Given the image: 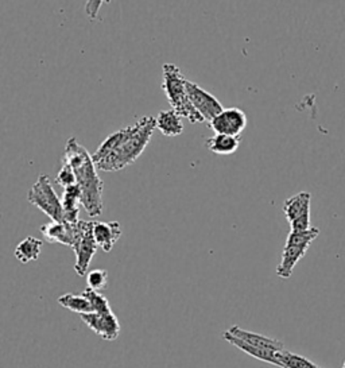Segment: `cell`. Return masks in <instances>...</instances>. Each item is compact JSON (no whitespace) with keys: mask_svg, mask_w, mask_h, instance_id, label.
Returning a JSON list of instances; mask_svg holds the SVG:
<instances>
[{"mask_svg":"<svg viewBox=\"0 0 345 368\" xmlns=\"http://www.w3.org/2000/svg\"><path fill=\"white\" fill-rule=\"evenodd\" d=\"M83 294L90 300V302L92 303L94 306V310L96 313H108V312H112L111 306H109V302L107 300V297H104L103 294H100L98 292H94L92 289L87 288Z\"/></svg>","mask_w":345,"mask_h":368,"instance_id":"44dd1931","label":"cell"},{"mask_svg":"<svg viewBox=\"0 0 345 368\" xmlns=\"http://www.w3.org/2000/svg\"><path fill=\"white\" fill-rule=\"evenodd\" d=\"M28 200L42 210L52 221L63 223V202L46 174H41L38 177L28 193Z\"/></svg>","mask_w":345,"mask_h":368,"instance_id":"5b68a950","label":"cell"},{"mask_svg":"<svg viewBox=\"0 0 345 368\" xmlns=\"http://www.w3.org/2000/svg\"><path fill=\"white\" fill-rule=\"evenodd\" d=\"M188 78L184 76L181 69L174 64L163 65V83L162 89L170 102L171 108L181 116L188 119L190 123L197 125L205 122L198 111L193 107L189 99Z\"/></svg>","mask_w":345,"mask_h":368,"instance_id":"3957f363","label":"cell"},{"mask_svg":"<svg viewBox=\"0 0 345 368\" xmlns=\"http://www.w3.org/2000/svg\"><path fill=\"white\" fill-rule=\"evenodd\" d=\"M277 358H278V362H280V367L281 368H318L320 366H317L315 363H313L312 360L301 356V355H297V354H293L287 349H283L281 352H277Z\"/></svg>","mask_w":345,"mask_h":368,"instance_id":"ffe728a7","label":"cell"},{"mask_svg":"<svg viewBox=\"0 0 345 368\" xmlns=\"http://www.w3.org/2000/svg\"><path fill=\"white\" fill-rule=\"evenodd\" d=\"M156 130V118L145 116L135 125L109 135L92 155L96 168L119 171L132 165L143 154Z\"/></svg>","mask_w":345,"mask_h":368,"instance_id":"6da1fadb","label":"cell"},{"mask_svg":"<svg viewBox=\"0 0 345 368\" xmlns=\"http://www.w3.org/2000/svg\"><path fill=\"white\" fill-rule=\"evenodd\" d=\"M81 320L91 331H94L96 335L103 337L104 340L108 341L116 340L121 334V324L114 312L108 313L94 312L88 314H81Z\"/></svg>","mask_w":345,"mask_h":368,"instance_id":"30bf717a","label":"cell"},{"mask_svg":"<svg viewBox=\"0 0 345 368\" xmlns=\"http://www.w3.org/2000/svg\"><path fill=\"white\" fill-rule=\"evenodd\" d=\"M311 200L312 196L308 192H301L284 201L283 212L291 227V231H308L311 230Z\"/></svg>","mask_w":345,"mask_h":368,"instance_id":"52a82bcc","label":"cell"},{"mask_svg":"<svg viewBox=\"0 0 345 368\" xmlns=\"http://www.w3.org/2000/svg\"><path fill=\"white\" fill-rule=\"evenodd\" d=\"M156 120H157V130L165 136H178L184 133L182 118L174 109L160 111Z\"/></svg>","mask_w":345,"mask_h":368,"instance_id":"2e32d148","label":"cell"},{"mask_svg":"<svg viewBox=\"0 0 345 368\" xmlns=\"http://www.w3.org/2000/svg\"><path fill=\"white\" fill-rule=\"evenodd\" d=\"M343 368H345V360H344V363H343Z\"/></svg>","mask_w":345,"mask_h":368,"instance_id":"cb8c5ba5","label":"cell"},{"mask_svg":"<svg viewBox=\"0 0 345 368\" xmlns=\"http://www.w3.org/2000/svg\"><path fill=\"white\" fill-rule=\"evenodd\" d=\"M318 368H321V367H318Z\"/></svg>","mask_w":345,"mask_h":368,"instance_id":"d4e9b609","label":"cell"},{"mask_svg":"<svg viewBox=\"0 0 345 368\" xmlns=\"http://www.w3.org/2000/svg\"><path fill=\"white\" fill-rule=\"evenodd\" d=\"M56 184L60 185L63 189L70 188L73 185H77V180H76V174L73 171V169L70 168V165L63 162L61 170L59 171L57 177H56Z\"/></svg>","mask_w":345,"mask_h":368,"instance_id":"603a6c76","label":"cell"},{"mask_svg":"<svg viewBox=\"0 0 345 368\" xmlns=\"http://www.w3.org/2000/svg\"><path fill=\"white\" fill-rule=\"evenodd\" d=\"M222 337L225 341H228L229 344H232L233 347L239 348L240 351H243L244 354L250 355L252 358L260 360V362H264V363H270V365H274L277 367H280V362H278V358H277V352L274 351H269V349H263V348H259V347H255L251 345L238 337H235L233 335H231L228 331L222 332ZM281 352V351H280Z\"/></svg>","mask_w":345,"mask_h":368,"instance_id":"4fadbf2b","label":"cell"},{"mask_svg":"<svg viewBox=\"0 0 345 368\" xmlns=\"http://www.w3.org/2000/svg\"><path fill=\"white\" fill-rule=\"evenodd\" d=\"M59 303L65 309H69L79 314H88L94 312L92 303L83 293L81 294H72V293L63 294L59 299Z\"/></svg>","mask_w":345,"mask_h":368,"instance_id":"d6986e66","label":"cell"},{"mask_svg":"<svg viewBox=\"0 0 345 368\" xmlns=\"http://www.w3.org/2000/svg\"><path fill=\"white\" fill-rule=\"evenodd\" d=\"M228 332L231 335H233L235 337L251 344V345L263 348V349H269V351H274V352H280V351L284 349L282 341H280L277 338H273V337H267V336L249 332V331L242 329L239 327H231L228 329Z\"/></svg>","mask_w":345,"mask_h":368,"instance_id":"5bb4252c","label":"cell"},{"mask_svg":"<svg viewBox=\"0 0 345 368\" xmlns=\"http://www.w3.org/2000/svg\"><path fill=\"white\" fill-rule=\"evenodd\" d=\"M77 223L69 224V223L50 221L41 227V232L49 243H59L73 248L77 235Z\"/></svg>","mask_w":345,"mask_h":368,"instance_id":"8fae6325","label":"cell"},{"mask_svg":"<svg viewBox=\"0 0 345 368\" xmlns=\"http://www.w3.org/2000/svg\"><path fill=\"white\" fill-rule=\"evenodd\" d=\"M320 235V230L312 227L308 231H290L287 236L284 248H283L282 259L277 268V275L283 279L291 277L293 270L297 263L306 255L311 244L314 239Z\"/></svg>","mask_w":345,"mask_h":368,"instance_id":"277c9868","label":"cell"},{"mask_svg":"<svg viewBox=\"0 0 345 368\" xmlns=\"http://www.w3.org/2000/svg\"><path fill=\"white\" fill-rule=\"evenodd\" d=\"M207 149L218 155H231L240 146V136L215 134L205 140Z\"/></svg>","mask_w":345,"mask_h":368,"instance_id":"e0dca14e","label":"cell"},{"mask_svg":"<svg viewBox=\"0 0 345 368\" xmlns=\"http://www.w3.org/2000/svg\"><path fill=\"white\" fill-rule=\"evenodd\" d=\"M94 236L104 252H111L122 236V227L118 221H94Z\"/></svg>","mask_w":345,"mask_h":368,"instance_id":"7c38bea8","label":"cell"},{"mask_svg":"<svg viewBox=\"0 0 345 368\" xmlns=\"http://www.w3.org/2000/svg\"><path fill=\"white\" fill-rule=\"evenodd\" d=\"M98 246L94 240V221H83L77 223V235L73 246V251L76 255L74 271L79 277H85L90 265L94 259V254Z\"/></svg>","mask_w":345,"mask_h":368,"instance_id":"8992f818","label":"cell"},{"mask_svg":"<svg viewBox=\"0 0 345 368\" xmlns=\"http://www.w3.org/2000/svg\"><path fill=\"white\" fill-rule=\"evenodd\" d=\"M42 244H43L42 240L35 239L32 236H28L15 248V257H17V259L21 263H23V265L36 261L39 258Z\"/></svg>","mask_w":345,"mask_h":368,"instance_id":"ac0fdd59","label":"cell"},{"mask_svg":"<svg viewBox=\"0 0 345 368\" xmlns=\"http://www.w3.org/2000/svg\"><path fill=\"white\" fill-rule=\"evenodd\" d=\"M249 125L247 115L240 108H224L212 122L208 123L215 134L240 136Z\"/></svg>","mask_w":345,"mask_h":368,"instance_id":"ba28073f","label":"cell"},{"mask_svg":"<svg viewBox=\"0 0 345 368\" xmlns=\"http://www.w3.org/2000/svg\"><path fill=\"white\" fill-rule=\"evenodd\" d=\"M189 99L198 113L204 118L205 122H212L219 113L224 111V107L212 94L201 88L198 84L189 81L187 84Z\"/></svg>","mask_w":345,"mask_h":368,"instance_id":"9c48e42d","label":"cell"},{"mask_svg":"<svg viewBox=\"0 0 345 368\" xmlns=\"http://www.w3.org/2000/svg\"><path fill=\"white\" fill-rule=\"evenodd\" d=\"M63 162L70 165L76 174L77 185L81 189V205L85 208L90 217H98L103 213V191L104 184L97 175L92 155L81 146L76 138L66 142Z\"/></svg>","mask_w":345,"mask_h":368,"instance_id":"7a4b0ae2","label":"cell"},{"mask_svg":"<svg viewBox=\"0 0 345 368\" xmlns=\"http://www.w3.org/2000/svg\"><path fill=\"white\" fill-rule=\"evenodd\" d=\"M81 189L79 185H73L70 188L63 189V223L74 224L79 220V213H80V204H81Z\"/></svg>","mask_w":345,"mask_h":368,"instance_id":"9a60e30c","label":"cell"},{"mask_svg":"<svg viewBox=\"0 0 345 368\" xmlns=\"http://www.w3.org/2000/svg\"><path fill=\"white\" fill-rule=\"evenodd\" d=\"M87 282H88V288L92 289L94 292L104 290L108 286V275L105 270H92L88 272L87 275Z\"/></svg>","mask_w":345,"mask_h":368,"instance_id":"7402d4cb","label":"cell"}]
</instances>
